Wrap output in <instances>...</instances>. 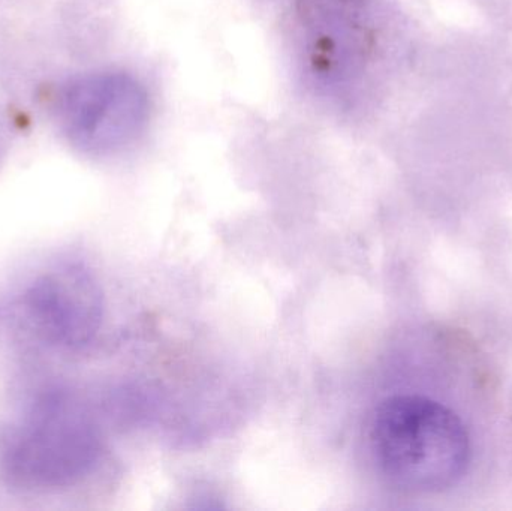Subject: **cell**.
I'll return each instance as SVG.
<instances>
[{
	"label": "cell",
	"mask_w": 512,
	"mask_h": 511,
	"mask_svg": "<svg viewBox=\"0 0 512 511\" xmlns=\"http://www.w3.org/2000/svg\"><path fill=\"white\" fill-rule=\"evenodd\" d=\"M369 446L388 482L420 494L456 485L471 458L465 423L450 408L424 396L382 401L370 420Z\"/></svg>",
	"instance_id": "obj_1"
},
{
	"label": "cell",
	"mask_w": 512,
	"mask_h": 511,
	"mask_svg": "<svg viewBox=\"0 0 512 511\" xmlns=\"http://www.w3.org/2000/svg\"><path fill=\"white\" fill-rule=\"evenodd\" d=\"M57 116L75 147L92 155H110L131 146L146 131L149 95L122 72L84 75L63 87Z\"/></svg>",
	"instance_id": "obj_3"
},
{
	"label": "cell",
	"mask_w": 512,
	"mask_h": 511,
	"mask_svg": "<svg viewBox=\"0 0 512 511\" xmlns=\"http://www.w3.org/2000/svg\"><path fill=\"white\" fill-rule=\"evenodd\" d=\"M98 452V434L84 411L65 396H50L3 435L0 471L17 488H65L89 473Z\"/></svg>",
	"instance_id": "obj_2"
},
{
	"label": "cell",
	"mask_w": 512,
	"mask_h": 511,
	"mask_svg": "<svg viewBox=\"0 0 512 511\" xmlns=\"http://www.w3.org/2000/svg\"><path fill=\"white\" fill-rule=\"evenodd\" d=\"M21 320L44 344H87L102 321V294L89 270L59 264L36 276L18 300Z\"/></svg>",
	"instance_id": "obj_4"
}]
</instances>
